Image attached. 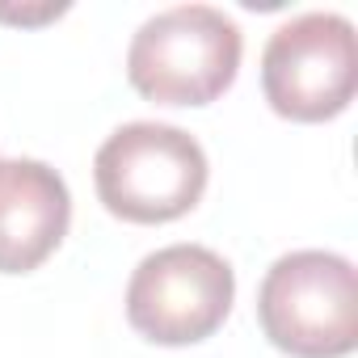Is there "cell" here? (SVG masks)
I'll return each mask as SVG.
<instances>
[{
  "instance_id": "obj_3",
  "label": "cell",
  "mask_w": 358,
  "mask_h": 358,
  "mask_svg": "<svg viewBox=\"0 0 358 358\" xmlns=\"http://www.w3.org/2000/svg\"><path fill=\"white\" fill-rule=\"evenodd\" d=\"M257 320L291 358H345L358 345V274L341 253H282L257 287Z\"/></svg>"
},
{
  "instance_id": "obj_2",
  "label": "cell",
  "mask_w": 358,
  "mask_h": 358,
  "mask_svg": "<svg viewBox=\"0 0 358 358\" xmlns=\"http://www.w3.org/2000/svg\"><path fill=\"white\" fill-rule=\"evenodd\" d=\"M203 143L173 122H122L93 156V186L110 215L127 224H173L207 190Z\"/></svg>"
},
{
  "instance_id": "obj_5",
  "label": "cell",
  "mask_w": 358,
  "mask_h": 358,
  "mask_svg": "<svg viewBox=\"0 0 358 358\" xmlns=\"http://www.w3.org/2000/svg\"><path fill=\"white\" fill-rule=\"evenodd\" d=\"M236 274L207 245H164L127 282V320L156 345L207 341L232 312Z\"/></svg>"
},
{
  "instance_id": "obj_6",
  "label": "cell",
  "mask_w": 358,
  "mask_h": 358,
  "mask_svg": "<svg viewBox=\"0 0 358 358\" xmlns=\"http://www.w3.org/2000/svg\"><path fill=\"white\" fill-rule=\"evenodd\" d=\"M72 194L43 160H0V274L38 270L68 236Z\"/></svg>"
},
{
  "instance_id": "obj_1",
  "label": "cell",
  "mask_w": 358,
  "mask_h": 358,
  "mask_svg": "<svg viewBox=\"0 0 358 358\" xmlns=\"http://www.w3.org/2000/svg\"><path fill=\"white\" fill-rule=\"evenodd\" d=\"M245 34L215 5H173L148 17L127 47V80L156 106H211L241 72Z\"/></svg>"
},
{
  "instance_id": "obj_4",
  "label": "cell",
  "mask_w": 358,
  "mask_h": 358,
  "mask_svg": "<svg viewBox=\"0 0 358 358\" xmlns=\"http://www.w3.org/2000/svg\"><path fill=\"white\" fill-rule=\"evenodd\" d=\"M358 89V34L341 13H299L262 51V93L278 118L329 122Z\"/></svg>"
}]
</instances>
